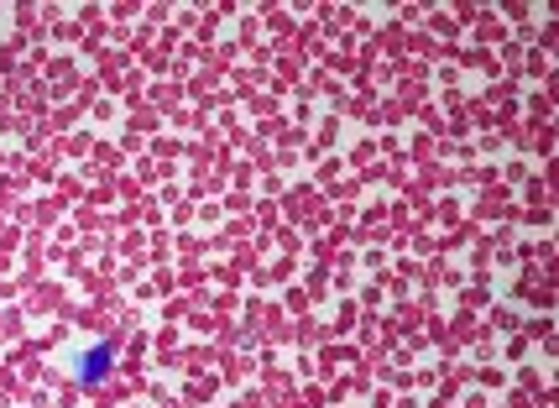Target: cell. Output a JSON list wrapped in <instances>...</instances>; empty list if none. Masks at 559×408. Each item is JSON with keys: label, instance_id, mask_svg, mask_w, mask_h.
Returning a JSON list of instances; mask_svg holds the SVG:
<instances>
[{"label": "cell", "instance_id": "cell-1", "mask_svg": "<svg viewBox=\"0 0 559 408\" xmlns=\"http://www.w3.org/2000/svg\"><path fill=\"white\" fill-rule=\"evenodd\" d=\"M115 356H121V346L115 340H100V346H89L84 356H79V388H100V382H110V372H115Z\"/></svg>", "mask_w": 559, "mask_h": 408}]
</instances>
